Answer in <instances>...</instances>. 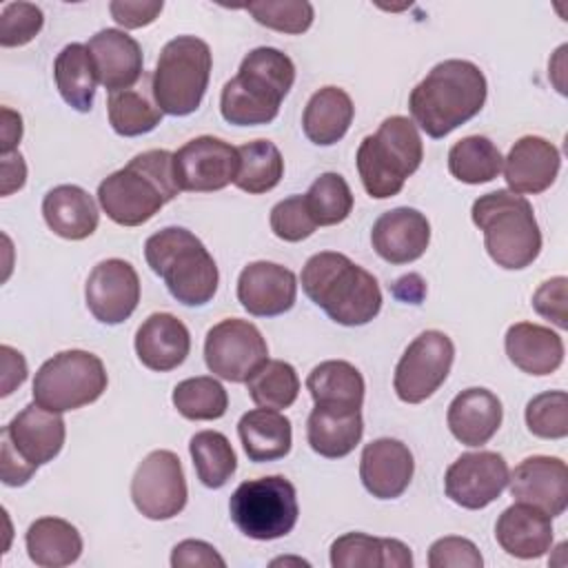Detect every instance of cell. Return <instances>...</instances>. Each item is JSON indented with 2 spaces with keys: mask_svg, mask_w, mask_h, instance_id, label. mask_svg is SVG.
<instances>
[{
  "mask_svg": "<svg viewBox=\"0 0 568 568\" xmlns=\"http://www.w3.org/2000/svg\"><path fill=\"white\" fill-rule=\"evenodd\" d=\"M486 93L481 69L453 58L435 64L410 91L408 109L415 126L430 138H444L481 111Z\"/></svg>",
  "mask_w": 568,
  "mask_h": 568,
  "instance_id": "cell-1",
  "label": "cell"
},
{
  "mask_svg": "<svg viewBox=\"0 0 568 568\" xmlns=\"http://www.w3.org/2000/svg\"><path fill=\"white\" fill-rule=\"evenodd\" d=\"M178 193L173 153L151 149L106 175L98 186V202L115 224L140 226Z\"/></svg>",
  "mask_w": 568,
  "mask_h": 568,
  "instance_id": "cell-2",
  "label": "cell"
},
{
  "mask_svg": "<svg viewBox=\"0 0 568 568\" xmlns=\"http://www.w3.org/2000/svg\"><path fill=\"white\" fill-rule=\"evenodd\" d=\"M302 291L342 326L368 324L382 308V291L373 273L335 251H322L306 260Z\"/></svg>",
  "mask_w": 568,
  "mask_h": 568,
  "instance_id": "cell-3",
  "label": "cell"
},
{
  "mask_svg": "<svg viewBox=\"0 0 568 568\" xmlns=\"http://www.w3.org/2000/svg\"><path fill=\"white\" fill-rule=\"evenodd\" d=\"M293 82V60L280 49L257 47L244 55L237 75L222 87V118L235 126L268 124L277 118Z\"/></svg>",
  "mask_w": 568,
  "mask_h": 568,
  "instance_id": "cell-4",
  "label": "cell"
},
{
  "mask_svg": "<svg viewBox=\"0 0 568 568\" xmlns=\"http://www.w3.org/2000/svg\"><path fill=\"white\" fill-rule=\"evenodd\" d=\"M490 260L508 271L530 266L541 251V231L530 202L508 189L484 193L470 209Z\"/></svg>",
  "mask_w": 568,
  "mask_h": 568,
  "instance_id": "cell-5",
  "label": "cell"
},
{
  "mask_svg": "<svg viewBox=\"0 0 568 568\" xmlns=\"http://www.w3.org/2000/svg\"><path fill=\"white\" fill-rule=\"evenodd\" d=\"M144 257L180 304L202 306L213 300L220 282L217 264L189 229L166 226L153 233L144 242Z\"/></svg>",
  "mask_w": 568,
  "mask_h": 568,
  "instance_id": "cell-6",
  "label": "cell"
},
{
  "mask_svg": "<svg viewBox=\"0 0 568 568\" xmlns=\"http://www.w3.org/2000/svg\"><path fill=\"white\" fill-rule=\"evenodd\" d=\"M424 144L413 120L404 115L386 118L373 135L357 149V171L366 193L386 200L404 189V182L419 169Z\"/></svg>",
  "mask_w": 568,
  "mask_h": 568,
  "instance_id": "cell-7",
  "label": "cell"
},
{
  "mask_svg": "<svg viewBox=\"0 0 568 568\" xmlns=\"http://www.w3.org/2000/svg\"><path fill=\"white\" fill-rule=\"evenodd\" d=\"M211 49L195 36L169 40L151 75V95L166 115H189L197 111L211 78Z\"/></svg>",
  "mask_w": 568,
  "mask_h": 568,
  "instance_id": "cell-8",
  "label": "cell"
},
{
  "mask_svg": "<svg viewBox=\"0 0 568 568\" xmlns=\"http://www.w3.org/2000/svg\"><path fill=\"white\" fill-rule=\"evenodd\" d=\"M229 513L242 535L257 541L280 539L297 524L295 486L282 475L246 479L233 490Z\"/></svg>",
  "mask_w": 568,
  "mask_h": 568,
  "instance_id": "cell-9",
  "label": "cell"
},
{
  "mask_svg": "<svg viewBox=\"0 0 568 568\" xmlns=\"http://www.w3.org/2000/svg\"><path fill=\"white\" fill-rule=\"evenodd\" d=\"M109 377L98 355L80 348L49 357L33 377V402L53 413L93 404L106 390Z\"/></svg>",
  "mask_w": 568,
  "mask_h": 568,
  "instance_id": "cell-10",
  "label": "cell"
},
{
  "mask_svg": "<svg viewBox=\"0 0 568 568\" xmlns=\"http://www.w3.org/2000/svg\"><path fill=\"white\" fill-rule=\"evenodd\" d=\"M455 359L453 339L442 331L419 333L395 366L393 388L406 404L428 399L448 377Z\"/></svg>",
  "mask_w": 568,
  "mask_h": 568,
  "instance_id": "cell-11",
  "label": "cell"
},
{
  "mask_svg": "<svg viewBox=\"0 0 568 568\" xmlns=\"http://www.w3.org/2000/svg\"><path fill=\"white\" fill-rule=\"evenodd\" d=\"M266 359V339L260 328L246 320L229 317L206 333L204 362L213 375L226 382H246Z\"/></svg>",
  "mask_w": 568,
  "mask_h": 568,
  "instance_id": "cell-12",
  "label": "cell"
},
{
  "mask_svg": "<svg viewBox=\"0 0 568 568\" xmlns=\"http://www.w3.org/2000/svg\"><path fill=\"white\" fill-rule=\"evenodd\" d=\"M186 497L184 470L173 450H153L135 468L131 499L146 519L162 521L180 515L186 506Z\"/></svg>",
  "mask_w": 568,
  "mask_h": 568,
  "instance_id": "cell-13",
  "label": "cell"
},
{
  "mask_svg": "<svg viewBox=\"0 0 568 568\" xmlns=\"http://www.w3.org/2000/svg\"><path fill=\"white\" fill-rule=\"evenodd\" d=\"M237 166V149L213 135L193 138L173 153V171L180 191H220L235 180Z\"/></svg>",
  "mask_w": 568,
  "mask_h": 568,
  "instance_id": "cell-14",
  "label": "cell"
},
{
  "mask_svg": "<svg viewBox=\"0 0 568 568\" xmlns=\"http://www.w3.org/2000/svg\"><path fill=\"white\" fill-rule=\"evenodd\" d=\"M508 464L499 453L477 450L459 455L444 475V490L462 508L479 510L493 504L508 486Z\"/></svg>",
  "mask_w": 568,
  "mask_h": 568,
  "instance_id": "cell-15",
  "label": "cell"
},
{
  "mask_svg": "<svg viewBox=\"0 0 568 568\" xmlns=\"http://www.w3.org/2000/svg\"><path fill=\"white\" fill-rule=\"evenodd\" d=\"M84 300L98 322L120 324L138 308L140 277L126 260H102L87 277Z\"/></svg>",
  "mask_w": 568,
  "mask_h": 568,
  "instance_id": "cell-16",
  "label": "cell"
},
{
  "mask_svg": "<svg viewBox=\"0 0 568 568\" xmlns=\"http://www.w3.org/2000/svg\"><path fill=\"white\" fill-rule=\"evenodd\" d=\"M508 486L515 501L530 504L548 517L564 515L568 506V468L559 457H526L508 475Z\"/></svg>",
  "mask_w": 568,
  "mask_h": 568,
  "instance_id": "cell-17",
  "label": "cell"
},
{
  "mask_svg": "<svg viewBox=\"0 0 568 568\" xmlns=\"http://www.w3.org/2000/svg\"><path fill=\"white\" fill-rule=\"evenodd\" d=\"M297 277L291 268L275 262H251L237 277V300L255 317H275L293 308Z\"/></svg>",
  "mask_w": 568,
  "mask_h": 568,
  "instance_id": "cell-18",
  "label": "cell"
},
{
  "mask_svg": "<svg viewBox=\"0 0 568 568\" xmlns=\"http://www.w3.org/2000/svg\"><path fill=\"white\" fill-rule=\"evenodd\" d=\"M64 419L62 413L42 408L40 404H27L4 428L2 437L11 448L33 468L51 462L64 446Z\"/></svg>",
  "mask_w": 568,
  "mask_h": 568,
  "instance_id": "cell-19",
  "label": "cell"
},
{
  "mask_svg": "<svg viewBox=\"0 0 568 568\" xmlns=\"http://www.w3.org/2000/svg\"><path fill=\"white\" fill-rule=\"evenodd\" d=\"M430 242V224L424 213L397 206L382 213L371 231L375 253L388 264H408L419 260Z\"/></svg>",
  "mask_w": 568,
  "mask_h": 568,
  "instance_id": "cell-20",
  "label": "cell"
},
{
  "mask_svg": "<svg viewBox=\"0 0 568 568\" xmlns=\"http://www.w3.org/2000/svg\"><path fill=\"white\" fill-rule=\"evenodd\" d=\"M413 470V453L399 439H373L364 446L359 457V479L364 488L377 499L399 497L408 488Z\"/></svg>",
  "mask_w": 568,
  "mask_h": 568,
  "instance_id": "cell-21",
  "label": "cell"
},
{
  "mask_svg": "<svg viewBox=\"0 0 568 568\" xmlns=\"http://www.w3.org/2000/svg\"><path fill=\"white\" fill-rule=\"evenodd\" d=\"M561 166L559 149L539 135L519 138L504 158V178L513 193H544Z\"/></svg>",
  "mask_w": 568,
  "mask_h": 568,
  "instance_id": "cell-22",
  "label": "cell"
},
{
  "mask_svg": "<svg viewBox=\"0 0 568 568\" xmlns=\"http://www.w3.org/2000/svg\"><path fill=\"white\" fill-rule=\"evenodd\" d=\"M98 82L115 93L131 89L142 78V49L135 38L120 29H102L87 42Z\"/></svg>",
  "mask_w": 568,
  "mask_h": 568,
  "instance_id": "cell-23",
  "label": "cell"
},
{
  "mask_svg": "<svg viewBox=\"0 0 568 568\" xmlns=\"http://www.w3.org/2000/svg\"><path fill=\"white\" fill-rule=\"evenodd\" d=\"M191 351L189 328L171 313L149 315L135 333L138 359L155 373L178 368Z\"/></svg>",
  "mask_w": 568,
  "mask_h": 568,
  "instance_id": "cell-24",
  "label": "cell"
},
{
  "mask_svg": "<svg viewBox=\"0 0 568 568\" xmlns=\"http://www.w3.org/2000/svg\"><path fill=\"white\" fill-rule=\"evenodd\" d=\"M552 517L530 504L515 501L508 506L497 524L495 539L508 555L517 559H537L552 546Z\"/></svg>",
  "mask_w": 568,
  "mask_h": 568,
  "instance_id": "cell-25",
  "label": "cell"
},
{
  "mask_svg": "<svg viewBox=\"0 0 568 568\" xmlns=\"http://www.w3.org/2000/svg\"><path fill=\"white\" fill-rule=\"evenodd\" d=\"M501 402L488 388H466L448 406V428L464 446H484L501 426Z\"/></svg>",
  "mask_w": 568,
  "mask_h": 568,
  "instance_id": "cell-26",
  "label": "cell"
},
{
  "mask_svg": "<svg viewBox=\"0 0 568 568\" xmlns=\"http://www.w3.org/2000/svg\"><path fill=\"white\" fill-rule=\"evenodd\" d=\"M508 359L528 375H550L564 362V339L548 326L517 322L506 331Z\"/></svg>",
  "mask_w": 568,
  "mask_h": 568,
  "instance_id": "cell-27",
  "label": "cell"
},
{
  "mask_svg": "<svg viewBox=\"0 0 568 568\" xmlns=\"http://www.w3.org/2000/svg\"><path fill=\"white\" fill-rule=\"evenodd\" d=\"M362 433L364 419L359 408L315 404L306 422V439L311 448L326 459H339L353 453L362 439Z\"/></svg>",
  "mask_w": 568,
  "mask_h": 568,
  "instance_id": "cell-28",
  "label": "cell"
},
{
  "mask_svg": "<svg viewBox=\"0 0 568 568\" xmlns=\"http://www.w3.org/2000/svg\"><path fill=\"white\" fill-rule=\"evenodd\" d=\"M42 215L47 226L64 240H84L100 222L95 200L75 184L53 186L42 200Z\"/></svg>",
  "mask_w": 568,
  "mask_h": 568,
  "instance_id": "cell-29",
  "label": "cell"
},
{
  "mask_svg": "<svg viewBox=\"0 0 568 568\" xmlns=\"http://www.w3.org/2000/svg\"><path fill=\"white\" fill-rule=\"evenodd\" d=\"M333 568H410V548L390 537L346 532L331 544Z\"/></svg>",
  "mask_w": 568,
  "mask_h": 568,
  "instance_id": "cell-30",
  "label": "cell"
},
{
  "mask_svg": "<svg viewBox=\"0 0 568 568\" xmlns=\"http://www.w3.org/2000/svg\"><path fill=\"white\" fill-rule=\"evenodd\" d=\"M237 435L246 457L255 464L286 457L293 444L291 419L280 410L262 408V406L240 417Z\"/></svg>",
  "mask_w": 568,
  "mask_h": 568,
  "instance_id": "cell-31",
  "label": "cell"
},
{
  "mask_svg": "<svg viewBox=\"0 0 568 568\" xmlns=\"http://www.w3.org/2000/svg\"><path fill=\"white\" fill-rule=\"evenodd\" d=\"M353 115L355 106L344 89L322 87L304 106L302 129L313 144L331 146L346 135Z\"/></svg>",
  "mask_w": 568,
  "mask_h": 568,
  "instance_id": "cell-32",
  "label": "cell"
},
{
  "mask_svg": "<svg viewBox=\"0 0 568 568\" xmlns=\"http://www.w3.org/2000/svg\"><path fill=\"white\" fill-rule=\"evenodd\" d=\"M29 559L42 568H62L82 555V537L78 528L60 517L36 519L24 535Z\"/></svg>",
  "mask_w": 568,
  "mask_h": 568,
  "instance_id": "cell-33",
  "label": "cell"
},
{
  "mask_svg": "<svg viewBox=\"0 0 568 568\" xmlns=\"http://www.w3.org/2000/svg\"><path fill=\"white\" fill-rule=\"evenodd\" d=\"M53 78H55V87H58L62 100L71 109H75L80 113H89L93 109L98 73H95V64L91 60L87 44H82V42L67 44L55 55Z\"/></svg>",
  "mask_w": 568,
  "mask_h": 568,
  "instance_id": "cell-34",
  "label": "cell"
},
{
  "mask_svg": "<svg viewBox=\"0 0 568 568\" xmlns=\"http://www.w3.org/2000/svg\"><path fill=\"white\" fill-rule=\"evenodd\" d=\"M306 388L320 406L362 408L364 404V377L344 359H326L317 364L306 377Z\"/></svg>",
  "mask_w": 568,
  "mask_h": 568,
  "instance_id": "cell-35",
  "label": "cell"
},
{
  "mask_svg": "<svg viewBox=\"0 0 568 568\" xmlns=\"http://www.w3.org/2000/svg\"><path fill=\"white\" fill-rule=\"evenodd\" d=\"M240 166L233 184L251 195L275 189L284 175V158L271 140H253L237 146Z\"/></svg>",
  "mask_w": 568,
  "mask_h": 568,
  "instance_id": "cell-36",
  "label": "cell"
},
{
  "mask_svg": "<svg viewBox=\"0 0 568 568\" xmlns=\"http://www.w3.org/2000/svg\"><path fill=\"white\" fill-rule=\"evenodd\" d=\"M504 158L484 135H468L448 151V171L464 184H484L499 175Z\"/></svg>",
  "mask_w": 568,
  "mask_h": 568,
  "instance_id": "cell-37",
  "label": "cell"
},
{
  "mask_svg": "<svg viewBox=\"0 0 568 568\" xmlns=\"http://www.w3.org/2000/svg\"><path fill=\"white\" fill-rule=\"evenodd\" d=\"M189 453L197 479L206 488H222L237 468V457L231 442L217 430H200L189 442Z\"/></svg>",
  "mask_w": 568,
  "mask_h": 568,
  "instance_id": "cell-38",
  "label": "cell"
},
{
  "mask_svg": "<svg viewBox=\"0 0 568 568\" xmlns=\"http://www.w3.org/2000/svg\"><path fill=\"white\" fill-rule=\"evenodd\" d=\"M246 390L262 408L282 410L295 404L300 395V377L284 359H266L248 379Z\"/></svg>",
  "mask_w": 568,
  "mask_h": 568,
  "instance_id": "cell-39",
  "label": "cell"
},
{
  "mask_svg": "<svg viewBox=\"0 0 568 568\" xmlns=\"http://www.w3.org/2000/svg\"><path fill=\"white\" fill-rule=\"evenodd\" d=\"M109 124L122 138H135L153 131L162 122V111L155 100L135 89L115 91L106 100Z\"/></svg>",
  "mask_w": 568,
  "mask_h": 568,
  "instance_id": "cell-40",
  "label": "cell"
},
{
  "mask_svg": "<svg viewBox=\"0 0 568 568\" xmlns=\"http://www.w3.org/2000/svg\"><path fill=\"white\" fill-rule=\"evenodd\" d=\"M173 406L193 422L220 419L229 408V395L215 377H189L173 388Z\"/></svg>",
  "mask_w": 568,
  "mask_h": 568,
  "instance_id": "cell-41",
  "label": "cell"
},
{
  "mask_svg": "<svg viewBox=\"0 0 568 568\" xmlns=\"http://www.w3.org/2000/svg\"><path fill=\"white\" fill-rule=\"evenodd\" d=\"M306 209L317 226L344 222L353 211V193L339 173H322L304 193Z\"/></svg>",
  "mask_w": 568,
  "mask_h": 568,
  "instance_id": "cell-42",
  "label": "cell"
},
{
  "mask_svg": "<svg viewBox=\"0 0 568 568\" xmlns=\"http://www.w3.org/2000/svg\"><path fill=\"white\" fill-rule=\"evenodd\" d=\"M246 11L262 27L288 36L304 33L315 18L313 4L306 0H257L248 2Z\"/></svg>",
  "mask_w": 568,
  "mask_h": 568,
  "instance_id": "cell-43",
  "label": "cell"
},
{
  "mask_svg": "<svg viewBox=\"0 0 568 568\" xmlns=\"http://www.w3.org/2000/svg\"><path fill=\"white\" fill-rule=\"evenodd\" d=\"M526 426L541 439H564L568 435V395L546 390L526 404Z\"/></svg>",
  "mask_w": 568,
  "mask_h": 568,
  "instance_id": "cell-44",
  "label": "cell"
},
{
  "mask_svg": "<svg viewBox=\"0 0 568 568\" xmlns=\"http://www.w3.org/2000/svg\"><path fill=\"white\" fill-rule=\"evenodd\" d=\"M44 24V13L31 2H9L0 16V44L22 47L31 42Z\"/></svg>",
  "mask_w": 568,
  "mask_h": 568,
  "instance_id": "cell-45",
  "label": "cell"
},
{
  "mask_svg": "<svg viewBox=\"0 0 568 568\" xmlns=\"http://www.w3.org/2000/svg\"><path fill=\"white\" fill-rule=\"evenodd\" d=\"M271 231L284 240V242H302L311 237L317 229L313 222L304 195H291L286 200H280L271 209Z\"/></svg>",
  "mask_w": 568,
  "mask_h": 568,
  "instance_id": "cell-46",
  "label": "cell"
},
{
  "mask_svg": "<svg viewBox=\"0 0 568 568\" xmlns=\"http://www.w3.org/2000/svg\"><path fill=\"white\" fill-rule=\"evenodd\" d=\"M430 568H481L484 559L477 546L466 537H442L428 548Z\"/></svg>",
  "mask_w": 568,
  "mask_h": 568,
  "instance_id": "cell-47",
  "label": "cell"
},
{
  "mask_svg": "<svg viewBox=\"0 0 568 568\" xmlns=\"http://www.w3.org/2000/svg\"><path fill=\"white\" fill-rule=\"evenodd\" d=\"M566 284H568V280L564 275H557L552 280H546L532 295V308L559 328L568 326V322H566V300H568Z\"/></svg>",
  "mask_w": 568,
  "mask_h": 568,
  "instance_id": "cell-48",
  "label": "cell"
},
{
  "mask_svg": "<svg viewBox=\"0 0 568 568\" xmlns=\"http://www.w3.org/2000/svg\"><path fill=\"white\" fill-rule=\"evenodd\" d=\"M164 9L162 0H113L109 4L111 18L124 29H140L151 24Z\"/></svg>",
  "mask_w": 568,
  "mask_h": 568,
  "instance_id": "cell-49",
  "label": "cell"
},
{
  "mask_svg": "<svg viewBox=\"0 0 568 568\" xmlns=\"http://www.w3.org/2000/svg\"><path fill=\"white\" fill-rule=\"evenodd\" d=\"M173 568H224V557L206 541L184 539L171 552Z\"/></svg>",
  "mask_w": 568,
  "mask_h": 568,
  "instance_id": "cell-50",
  "label": "cell"
},
{
  "mask_svg": "<svg viewBox=\"0 0 568 568\" xmlns=\"http://www.w3.org/2000/svg\"><path fill=\"white\" fill-rule=\"evenodd\" d=\"M36 468L27 464L13 448L11 444L2 437V448H0V475L4 486H24L33 477Z\"/></svg>",
  "mask_w": 568,
  "mask_h": 568,
  "instance_id": "cell-51",
  "label": "cell"
},
{
  "mask_svg": "<svg viewBox=\"0 0 568 568\" xmlns=\"http://www.w3.org/2000/svg\"><path fill=\"white\" fill-rule=\"evenodd\" d=\"M2 353V390L0 395L7 397L13 393V388H18L24 379H27V362L22 357V353H18L11 346H0Z\"/></svg>",
  "mask_w": 568,
  "mask_h": 568,
  "instance_id": "cell-52",
  "label": "cell"
},
{
  "mask_svg": "<svg viewBox=\"0 0 568 568\" xmlns=\"http://www.w3.org/2000/svg\"><path fill=\"white\" fill-rule=\"evenodd\" d=\"M27 180V164L18 151L2 155V195H11L13 191H20Z\"/></svg>",
  "mask_w": 568,
  "mask_h": 568,
  "instance_id": "cell-53",
  "label": "cell"
},
{
  "mask_svg": "<svg viewBox=\"0 0 568 568\" xmlns=\"http://www.w3.org/2000/svg\"><path fill=\"white\" fill-rule=\"evenodd\" d=\"M22 138V118L9 106L2 109V155L13 153Z\"/></svg>",
  "mask_w": 568,
  "mask_h": 568,
  "instance_id": "cell-54",
  "label": "cell"
},
{
  "mask_svg": "<svg viewBox=\"0 0 568 568\" xmlns=\"http://www.w3.org/2000/svg\"><path fill=\"white\" fill-rule=\"evenodd\" d=\"M286 566V564H295V566H311L308 561H304V559H300V557H280V559H273L271 561V566Z\"/></svg>",
  "mask_w": 568,
  "mask_h": 568,
  "instance_id": "cell-55",
  "label": "cell"
}]
</instances>
